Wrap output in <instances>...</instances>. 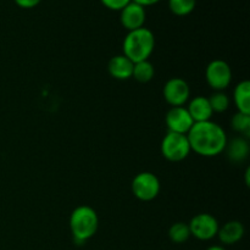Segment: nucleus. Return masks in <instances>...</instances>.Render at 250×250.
<instances>
[{
	"instance_id": "aec40b11",
	"label": "nucleus",
	"mask_w": 250,
	"mask_h": 250,
	"mask_svg": "<svg viewBox=\"0 0 250 250\" xmlns=\"http://www.w3.org/2000/svg\"><path fill=\"white\" fill-rule=\"evenodd\" d=\"M214 112H225L229 107V98L226 93L216 90L208 98Z\"/></svg>"
},
{
	"instance_id": "7ed1b4c3",
	"label": "nucleus",
	"mask_w": 250,
	"mask_h": 250,
	"mask_svg": "<svg viewBox=\"0 0 250 250\" xmlns=\"http://www.w3.org/2000/svg\"><path fill=\"white\" fill-rule=\"evenodd\" d=\"M99 217L97 211L88 205L76 208L70 216V229L73 241L78 244L85 243L98 231Z\"/></svg>"
},
{
	"instance_id": "393cba45",
	"label": "nucleus",
	"mask_w": 250,
	"mask_h": 250,
	"mask_svg": "<svg viewBox=\"0 0 250 250\" xmlns=\"http://www.w3.org/2000/svg\"><path fill=\"white\" fill-rule=\"evenodd\" d=\"M249 172H250V168L248 167L247 168V171H246V177H247V186H249Z\"/></svg>"
},
{
	"instance_id": "4be33fe9",
	"label": "nucleus",
	"mask_w": 250,
	"mask_h": 250,
	"mask_svg": "<svg viewBox=\"0 0 250 250\" xmlns=\"http://www.w3.org/2000/svg\"><path fill=\"white\" fill-rule=\"evenodd\" d=\"M14 1L17 6L22 9H33L37 5H39L42 0H14Z\"/></svg>"
},
{
	"instance_id": "9b49d317",
	"label": "nucleus",
	"mask_w": 250,
	"mask_h": 250,
	"mask_svg": "<svg viewBox=\"0 0 250 250\" xmlns=\"http://www.w3.org/2000/svg\"><path fill=\"white\" fill-rule=\"evenodd\" d=\"M226 151V155L229 158V161L232 163H243L244 160H247L249 156L250 146L248 138H244V137L239 136L236 138L231 139V141H227L226 146H225V150Z\"/></svg>"
},
{
	"instance_id": "6ab92c4d",
	"label": "nucleus",
	"mask_w": 250,
	"mask_h": 250,
	"mask_svg": "<svg viewBox=\"0 0 250 250\" xmlns=\"http://www.w3.org/2000/svg\"><path fill=\"white\" fill-rule=\"evenodd\" d=\"M231 126L237 133L242 134L244 138H248L250 136V115L237 112L232 117Z\"/></svg>"
},
{
	"instance_id": "9d476101",
	"label": "nucleus",
	"mask_w": 250,
	"mask_h": 250,
	"mask_svg": "<svg viewBox=\"0 0 250 250\" xmlns=\"http://www.w3.org/2000/svg\"><path fill=\"white\" fill-rule=\"evenodd\" d=\"M146 7L137 2L131 1L120 11V21L127 31H134L144 27L146 22Z\"/></svg>"
},
{
	"instance_id": "f3484780",
	"label": "nucleus",
	"mask_w": 250,
	"mask_h": 250,
	"mask_svg": "<svg viewBox=\"0 0 250 250\" xmlns=\"http://www.w3.org/2000/svg\"><path fill=\"white\" fill-rule=\"evenodd\" d=\"M190 237V229L188 224L176 222L168 229V238L176 244H182L187 242Z\"/></svg>"
},
{
	"instance_id": "1a4fd4ad",
	"label": "nucleus",
	"mask_w": 250,
	"mask_h": 250,
	"mask_svg": "<svg viewBox=\"0 0 250 250\" xmlns=\"http://www.w3.org/2000/svg\"><path fill=\"white\" fill-rule=\"evenodd\" d=\"M165 122L168 132H175V133L181 134H187L194 125V121L190 117L187 107L183 106L171 107L166 114Z\"/></svg>"
},
{
	"instance_id": "39448f33",
	"label": "nucleus",
	"mask_w": 250,
	"mask_h": 250,
	"mask_svg": "<svg viewBox=\"0 0 250 250\" xmlns=\"http://www.w3.org/2000/svg\"><path fill=\"white\" fill-rule=\"evenodd\" d=\"M132 192L137 199L150 202L159 195L160 181L154 173L141 172L132 181Z\"/></svg>"
},
{
	"instance_id": "6e6552de",
	"label": "nucleus",
	"mask_w": 250,
	"mask_h": 250,
	"mask_svg": "<svg viewBox=\"0 0 250 250\" xmlns=\"http://www.w3.org/2000/svg\"><path fill=\"white\" fill-rule=\"evenodd\" d=\"M164 98L171 106H183L190 97V89L185 80L173 77L164 85Z\"/></svg>"
},
{
	"instance_id": "412c9836",
	"label": "nucleus",
	"mask_w": 250,
	"mask_h": 250,
	"mask_svg": "<svg viewBox=\"0 0 250 250\" xmlns=\"http://www.w3.org/2000/svg\"><path fill=\"white\" fill-rule=\"evenodd\" d=\"M132 0H100L105 7L109 10H114V11H121L127 4H129Z\"/></svg>"
},
{
	"instance_id": "ddd939ff",
	"label": "nucleus",
	"mask_w": 250,
	"mask_h": 250,
	"mask_svg": "<svg viewBox=\"0 0 250 250\" xmlns=\"http://www.w3.org/2000/svg\"><path fill=\"white\" fill-rule=\"evenodd\" d=\"M187 110L194 124L195 122L210 121L212 114H214L211 106H210L209 99L207 97H202V95L193 98L188 104Z\"/></svg>"
},
{
	"instance_id": "f257e3e1",
	"label": "nucleus",
	"mask_w": 250,
	"mask_h": 250,
	"mask_svg": "<svg viewBox=\"0 0 250 250\" xmlns=\"http://www.w3.org/2000/svg\"><path fill=\"white\" fill-rule=\"evenodd\" d=\"M190 150L207 158H212L225 150L227 136L220 125L212 121L195 122L187 133Z\"/></svg>"
},
{
	"instance_id": "423d86ee",
	"label": "nucleus",
	"mask_w": 250,
	"mask_h": 250,
	"mask_svg": "<svg viewBox=\"0 0 250 250\" xmlns=\"http://www.w3.org/2000/svg\"><path fill=\"white\" fill-rule=\"evenodd\" d=\"M207 82L216 92H224L232 81V70L224 60H212L205 70Z\"/></svg>"
},
{
	"instance_id": "20e7f679",
	"label": "nucleus",
	"mask_w": 250,
	"mask_h": 250,
	"mask_svg": "<svg viewBox=\"0 0 250 250\" xmlns=\"http://www.w3.org/2000/svg\"><path fill=\"white\" fill-rule=\"evenodd\" d=\"M190 146L187 134L167 132L161 142V153L164 158L172 163L182 161L189 155Z\"/></svg>"
},
{
	"instance_id": "dca6fc26",
	"label": "nucleus",
	"mask_w": 250,
	"mask_h": 250,
	"mask_svg": "<svg viewBox=\"0 0 250 250\" xmlns=\"http://www.w3.org/2000/svg\"><path fill=\"white\" fill-rule=\"evenodd\" d=\"M154 73H155V70H154L153 63L149 60H144L134 63L132 77L138 82L146 83L153 80Z\"/></svg>"
},
{
	"instance_id": "2eb2a0df",
	"label": "nucleus",
	"mask_w": 250,
	"mask_h": 250,
	"mask_svg": "<svg viewBox=\"0 0 250 250\" xmlns=\"http://www.w3.org/2000/svg\"><path fill=\"white\" fill-rule=\"evenodd\" d=\"M233 102L238 112L250 115V82L242 81L233 90Z\"/></svg>"
},
{
	"instance_id": "5701e85b",
	"label": "nucleus",
	"mask_w": 250,
	"mask_h": 250,
	"mask_svg": "<svg viewBox=\"0 0 250 250\" xmlns=\"http://www.w3.org/2000/svg\"><path fill=\"white\" fill-rule=\"evenodd\" d=\"M132 1L137 2V4H139V5H142L143 7H146V6H151V5L158 4L160 0H132Z\"/></svg>"
},
{
	"instance_id": "b1692460",
	"label": "nucleus",
	"mask_w": 250,
	"mask_h": 250,
	"mask_svg": "<svg viewBox=\"0 0 250 250\" xmlns=\"http://www.w3.org/2000/svg\"><path fill=\"white\" fill-rule=\"evenodd\" d=\"M207 250H226V249L221 246H211V247H209Z\"/></svg>"
},
{
	"instance_id": "f8f14e48",
	"label": "nucleus",
	"mask_w": 250,
	"mask_h": 250,
	"mask_svg": "<svg viewBox=\"0 0 250 250\" xmlns=\"http://www.w3.org/2000/svg\"><path fill=\"white\" fill-rule=\"evenodd\" d=\"M133 65L134 63L122 54V55H116L110 59L107 63V71L111 77L120 81H126L132 77Z\"/></svg>"
},
{
	"instance_id": "a211bd4d",
	"label": "nucleus",
	"mask_w": 250,
	"mask_h": 250,
	"mask_svg": "<svg viewBox=\"0 0 250 250\" xmlns=\"http://www.w3.org/2000/svg\"><path fill=\"white\" fill-rule=\"evenodd\" d=\"M197 0H168V9L176 16H187L195 9Z\"/></svg>"
},
{
	"instance_id": "f03ea898",
	"label": "nucleus",
	"mask_w": 250,
	"mask_h": 250,
	"mask_svg": "<svg viewBox=\"0 0 250 250\" xmlns=\"http://www.w3.org/2000/svg\"><path fill=\"white\" fill-rule=\"evenodd\" d=\"M155 48V37L150 29L142 28L129 31L126 34L122 44L124 55L133 63L148 60Z\"/></svg>"
},
{
	"instance_id": "4468645a",
	"label": "nucleus",
	"mask_w": 250,
	"mask_h": 250,
	"mask_svg": "<svg viewBox=\"0 0 250 250\" xmlns=\"http://www.w3.org/2000/svg\"><path fill=\"white\" fill-rule=\"evenodd\" d=\"M246 229H244L243 224L239 221H229L220 227L219 232H217V237L224 243L225 246H232L236 244L243 238Z\"/></svg>"
},
{
	"instance_id": "0eeeda50",
	"label": "nucleus",
	"mask_w": 250,
	"mask_h": 250,
	"mask_svg": "<svg viewBox=\"0 0 250 250\" xmlns=\"http://www.w3.org/2000/svg\"><path fill=\"white\" fill-rule=\"evenodd\" d=\"M190 229V236L199 241H210L217 236L219 222L210 214H198L188 224Z\"/></svg>"
}]
</instances>
